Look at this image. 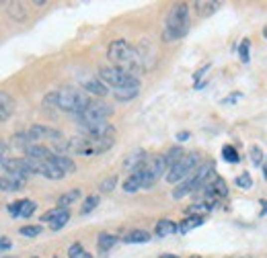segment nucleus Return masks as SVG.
Wrapping results in <instances>:
<instances>
[{
  "label": "nucleus",
  "instance_id": "13",
  "mask_svg": "<svg viewBox=\"0 0 267 258\" xmlns=\"http://www.w3.org/2000/svg\"><path fill=\"white\" fill-rule=\"evenodd\" d=\"M14 109H16L14 98H12L8 92L0 90V123L8 121V119L14 115Z\"/></svg>",
  "mask_w": 267,
  "mask_h": 258
},
{
  "label": "nucleus",
  "instance_id": "41",
  "mask_svg": "<svg viewBox=\"0 0 267 258\" xmlns=\"http://www.w3.org/2000/svg\"><path fill=\"white\" fill-rule=\"evenodd\" d=\"M189 137H191L189 131H179V133H177V140H179V142H187Z\"/></svg>",
  "mask_w": 267,
  "mask_h": 258
},
{
  "label": "nucleus",
  "instance_id": "48",
  "mask_svg": "<svg viewBox=\"0 0 267 258\" xmlns=\"http://www.w3.org/2000/svg\"><path fill=\"white\" fill-rule=\"evenodd\" d=\"M31 258H39V256H31Z\"/></svg>",
  "mask_w": 267,
  "mask_h": 258
},
{
  "label": "nucleus",
  "instance_id": "18",
  "mask_svg": "<svg viewBox=\"0 0 267 258\" xmlns=\"http://www.w3.org/2000/svg\"><path fill=\"white\" fill-rule=\"evenodd\" d=\"M138 94H140V84H132V86H124V88H115L113 90V96L118 98L120 102L134 100Z\"/></svg>",
  "mask_w": 267,
  "mask_h": 258
},
{
  "label": "nucleus",
  "instance_id": "38",
  "mask_svg": "<svg viewBox=\"0 0 267 258\" xmlns=\"http://www.w3.org/2000/svg\"><path fill=\"white\" fill-rule=\"evenodd\" d=\"M62 211H64V207H58V205H56L54 209H49L47 213H43V215H41V221H47V223H49V221H54V219H56Z\"/></svg>",
  "mask_w": 267,
  "mask_h": 258
},
{
  "label": "nucleus",
  "instance_id": "10",
  "mask_svg": "<svg viewBox=\"0 0 267 258\" xmlns=\"http://www.w3.org/2000/svg\"><path fill=\"white\" fill-rule=\"evenodd\" d=\"M80 129L85 131V135L89 137H113L115 135V127L107 121H97V123H87L80 125Z\"/></svg>",
  "mask_w": 267,
  "mask_h": 258
},
{
  "label": "nucleus",
  "instance_id": "1",
  "mask_svg": "<svg viewBox=\"0 0 267 258\" xmlns=\"http://www.w3.org/2000/svg\"><path fill=\"white\" fill-rule=\"evenodd\" d=\"M107 58L115 68H122V70L130 72L136 76L138 72L146 70L142 64V56L136 47H132L126 39H115L111 41L109 49H107Z\"/></svg>",
  "mask_w": 267,
  "mask_h": 258
},
{
  "label": "nucleus",
  "instance_id": "11",
  "mask_svg": "<svg viewBox=\"0 0 267 258\" xmlns=\"http://www.w3.org/2000/svg\"><path fill=\"white\" fill-rule=\"evenodd\" d=\"M35 209H37V205H35V201H31V199H23V201H14V203H10L8 205V211H10V215L12 217H31L33 213H35Z\"/></svg>",
  "mask_w": 267,
  "mask_h": 258
},
{
  "label": "nucleus",
  "instance_id": "15",
  "mask_svg": "<svg viewBox=\"0 0 267 258\" xmlns=\"http://www.w3.org/2000/svg\"><path fill=\"white\" fill-rule=\"evenodd\" d=\"M140 188H144V180H142V168L130 172V176L124 180V191L126 193H136L140 191Z\"/></svg>",
  "mask_w": 267,
  "mask_h": 258
},
{
  "label": "nucleus",
  "instance_id": "24",
  "mask_svg": "<svg viewBox=\"0 0 267 258\" xmlns=\"http://www.w3.org/2000/svg\"><path fill=\"white\" fill-rule=\"evenodd\" d=\"M124 242L126 244H146V242H150V234L146 230H132L130 234L124 236Z\"/></svg>",
  "mask_w": 267,
  "mask_h": 258
},
{
  "label": "nucleus",
  "instance_id": "26",
  "mask_svg": "<svg viewBox=\"0 0 267 258\" xmlns=\"http://www.w3.org/2000/svg\"><path fill=\"white\" fill-rule=\"evenodd\" d=\"M80 188H70V191H66L60 199H58V207H64V209H68V205H72V203H76L78 199H80Z\"/></svg>",
  "mask_w": 267,
  "mask_h": 258
},
{
  "label": "nucleus",
  "instance_id": "21",
  "mask_svg": "<svg viewBox=\"0 0 267 258\" xmlns=\"http://www.w3.org/2000/svg\"><path fill=\"white\" fill-rule=\"evenodd\" d=\"M177 232V223L173 219H158L156 221V226H154V236L156 238H166V236H171Z\"/></svg>",
  "mask_w": 267,
  "mask_h": 258
},
{
  "label": "nucleus",
  "instance_id": "44",
  "mask_svg": "<svg viewBox=\"0 0 267 258\" xmlns=\"http://www.w3.org/2000/svg\"><path fill=\"white\" fill-rule=\"evenodd\" d=\"M158 258H179V256L177 254H160Z\"/></svg>",
  "mask_w": 267,
  "mask_h": 258
},
{
  "label": "nucleus",
  "instance_id": "3",
  "mask_svg": "<svg viewBox=\"0 0 267 258\" xmlns=\"http://www.w3.org/2000/svg\"><path fill=\"white\" fill-rule=\"evenodd\" d=\"M115 144L113 137H89V135H76L72 140H68V150L80 154V156H99V154H103L107 150H111Z\"/></svg>",
  "mask_w": 267,
  "mask_h": 258
},
{
  "label": "nucleus",
  "instance_id": "35",
  "mask_svg": "<svg viewBox=\"0 0 267 258\" xmlns=\"http://www.w3.org/2000/svg\"><path fill=\"white\" fill-rule=\"evenodd\" d=\"M235 182H237V186L245 188V191H249V188L253 186V178H251V174H249V172H243V174H239Z\"/></svg>",
  "mask_w": 267,
  "mask_h": 258
},
{
  "label": "nucleus",
  "instance_id": "43",
  "mask_svg": "<svg viewBox=\"0 0 267 258\" xmlns=\"http://www.w3.org/2000/svg\"><path fill=\"white\" fill-rule=\"evenodd\" d=\"M6 152V144L2 142V140H0V156H2V154Z\"/></svg>",
  "mask_w": 267,
  "mask_h": 258
},
{
  "label": "nucleus",
  "instance_id": "27",
  "mask_svg": "<svg viewBox=\"0 0 267 258\" xmlns=\"http://www.w3.org/2000/svg\"><path fill=\"white\" fill-rule=\"evenodd\" d=\"M33 144H35V140H33V137L29 135V131L27 133H16L14 137H12V146L16 148V150H27L29 146H33Z\"/></svg>",
  "mask_w": 267,
  "mask_h": 258
},
{
  "label": "nucleus",
  "instance_id": "17",
  "mask_svg": "<svg viewBox=\"0 0 267 258\" xmlns=\"http://www.w3.org/2000/svg\"><path fill=\"white\" fill-rule=\"evenodd\" d=\"M25 156L35 158V160H49V158L54 156V152L49 150V148H45L43 144H33V146H29L25 150Z\"/></svg>",
  "mask_w": 267,
  "mask_h": 258
},
{
  "label": "nucleus",
  "instance_id": "42",
  "mask_svg": "<svg viewBox=\"0 0 267 258\" xmlns=\"http://www.w3.org/2000/svg\"><path fill=\"white\" fill-rule=\"evenodd\" d=\"M243 94L241 92H235V94H232V96H228V98H224L222 102H224V105H228V102H232V100H237V98H241Z\"/></svg>",
  "mask_w": 267,
  "mask_h": 258
},
{
  "label": "nucleus",
  "instance_id": "9",
  "mask_svg": "<svg viewBox=\"0 0 267 258\" xmlns=\"http://www.w3.org/2000/svg\"><path fill=\"white\" fill-rule=\"evenodd\" d=\"M29 135L35 140V144L41 142V140H47V142H52V146H54V144H58V142L64 140V135L60 131H56L52 127H45V125H33L29 129Z\"/></svg>",
  "mask_w": 267,
  "mask_h": 258
},
{
  "label": "nucleus",
  "instance_id": "33",
  "mask_svg": "<svg viewBox=\"0 0 267 258\" xmlns=\"http://www.w3.org/2000/svg\"><path fill=\"white\" fill-rule=\"evenodd\" d=\"M239 56H241L243 64H247L249 60H251V41H249V39H243V43L239 47Z\"/></svg>",
  "mask_w": 267,
  "mask_h": 258
},
{
  "label": "nucleus",
  "instance_id": "12",
  "mask_svg": "<svg viewBox=\"0 0 267 258\" xmlns=\"http://www.w3.org/2000/svg\"><path fill=\"white\" fill-rule=\"evenodd\" d=\"M82 84V90H85L87 94H95V96H107L109 94V86H105L99 78L95 76H87L80 80Z\"/></svg>",
  "mask_w": 267,
  "mask_h": 258
},
{
  "label": "nucleus",
  "instance_id": "25",
  "mask_svg": "<svg viewBox=\"0 0 267 258\" xmlns=\"http://www.w3.org/2000/svg\"><path fill=\"white\" fill-rule=\"evenodd\" d=\"M115 244H118V238H115L113 234H107V232H103V234H99V238H97V248H99V252H109Z\"/></svg>",
  "mask_w": 267,
  "mask_h": 258
},
{
  "label": "nucleus",
  "instance_id": "4",
  "mask_svg": "<svg viewBox=\"0 0 267 258\" xmlns=\"http://www.w3.org/2000/svg\"><path fill=\"white\" fill-rule=\"evenodd\" d=\"M54 92H56V107L66 111V113L80 115L91 105V96L85 90L72 88V86H64V88L54 90Z\"/></svg>",
  "mask_w": 267,
  "mask_h": 258
},
{
  "label": "nucleus",
  "instance_id": "5",
  "mask_svg": "<svg viewBox=\"0 0 267 258\" xmlns=\"http://www.w3.org/2000/svg\"><path fill=\"white\" fill-rule=\"evenodd\" d=\"M197 164H199V154H197V152L185 154V156H183L175 166H171L169 170H166V174H164L166 182H169V184H175V182L185 180L187 176L193 174V170L197 168Z\"/></svg>",
  "mask_w": 267,
  "mask_h": 258
},
{
  "label": "nucleus",
  "instance_id": "29",
  "mask_svg": "<svg viewBox=\"0 0 267 258\" xmlns=\"http://www.w3.org/2000/svg\"><path fill=\"white\" fill-rule=\"evenodd\" d=\"M99 201H101V197H99V195H89V197L85 199V203H82L80 213H82V215H87V213L95 211V209H97V205H99Z\"/></svg>",
  "mask_w": 267,
  "mask_h": 258
},
{
  "label": "nucleus",
  "instance_id": "19",
  "mask_svg": "<svg viewBox=\"0 0 267 258\" xmlns=\"http://www.w3.org/2000/svg\"><path fill=\"white\" fill-rule=\"evenodd\" d=\"M222 6V2H214V0H197V2H193V8H195V12L199 14V16H210V14H214L216 10H218Z\"/></svg>",
  "mask_w": 267,
  "mask_h": 258
},
{
  "label": "nucleus",
  "instance_id": "46",
  "mask_svg": "<svg viewBox=\"0 0 267 258\" xmlns=\"http://www.w3.org/2000/svg\"><path fill=\"white\" fill-rule=\"evenodd\" d=\"M263 37H265V39H267V25H265V27H263Z\"/></svg>",
  "mask_w": 267,
  "mask_h": 258
},
{
  "label": "nucleus",
  "instance_id": "8",
  "mask_svg": "<svg viewBox=\"0 0 267 258\" xmlns=\"http://www.w3.org/2000/svg\"><path fill=\"white\" fill-rule=\"evenodd\" d=\"M166 172V162L164 156H154L148 158L146 164L142 166V180H144V188H150L162 174Z\"/></svg>",
  "mask_w": 267,
  "mask_h": 258
},
{
  "label": "nucleus",
  "instance_id": "32",
  "mask_svg": "<svg viewBox=\"0 0 267 258\" xmlns=\"http://www.w3.org/2000/svg\"><path fill=\"white\" fill-rule=\"evenodd\" d=\"M68 258H93L85 248H82V244L74 242L70 248H68Z\"/></svg>",
  "mask_w": 267,
  "mask_h": 258
},
{
  "label": "nucleus",
  "instance_id": "49",
  "mask_svg": "<svg viewBox=\"0 0 267 258\" xmlns=\"http://www.w3.org/2000/svg\"><path fill=\"white\" fill-rule=\"evenodd\" d=\"M54 258H58V256H54Z\"/></svg>",
  "mask_w": 267,
  "mask_h": 258
},
{
  "label": "nucleus",
  "instance_id": "40",
  "mask_svg": "<svg viewBox=\"0 0 267 258\" xmlns=\"http://www.w3.org/2000/svg\"><path fill=\"white\" fill-rule=\"evenodd\" d=\"M6 248H10V240L4 238V236H0V250H6Z\"/></svg>",
  "mask_w": 267,
  "mask_h": 258
},
{
  "label": "nucleus",
  "instance_id": "30",
  "mask_svg": "<svg viewBox=\"0 0 267 258\" xmlns=\"http://www.w3.org/2000/svg\"><path fill=\"white\" fill-rule=\"evenodd\" d=\"M68 221H70V211H68V209H64V211H62V213H60L54 221H49V228H52L54 232H58V230H62Z\"/></svg>",
  "mask_w": 267,
  "mask_h": 258
},
{
  "label": "nucleus",
  "instance_id": "31",
  "mask_svg": "<svg viewBox=\"0 0 267 258\" xmlns=\"http://www.w3.org/2000/svg\"><path fill=\"white\" fill-rule=\"evenodd\" d=\"M222 158H224L226 162H230V164H237V162L241 160L237 148H235V146H230V144H226V146L222 148Z\"/></svg>",
  "mask_w": 267,
  "mask_h": 258
},
{
  "label": "nucleus",
  "instance_id": "34",
  "mask_svg": "<svg viewBox=\"0 0 267 258\" xmlns=\"http://www.w3.org/2000/svg\"><path fill=\"white\" fill-rule=\"evenodd\" d=\"M115 184H118V176H107L105 180H101V184H99V191L101 193H111L113 188H115Z\"/></svg>",
  "mask_w": 267,
  "mask_h": 258
},
{
  "label": "nucleus",
  "instance_id": "28",
  "mask_svg": "<svg viewBox=\"0 0 267 258\" xmlns=\"http://www.w3.org/2000/svg\"><path fill=\"white\" fill-rule=\"evenodd\" d=\"M164 156V162H166V170H169L171 166H175L183 156H185V152H183V148H171L166 154H162Z\"/></svg>",
  "mask_w": 267,
  "mask_h": 258
},
{
  "label": "nucleus",
  "instance_id": "36",
  "mask_svg": "<svg viewBox=\"0 0 267 258\" xmlns=\"http://www.w3.org/2000/svg\"><path fill=\"white\" fill-rule=\"evenodd\" d=\"M19 234L25 236V238H35V236L41 234V226H23L19 230Z\"/></svg>",
  "mask_w": 267,
  "mask_h": 258
},
{
  "label": "nucleus",
  "instance_id": "16",
  "mask_svg": "<svg viewBox=\"0 0 267 258\" xmlns=\"http://www.w3.org/2000/svg\"><path fill=\"white\" fill-rule=\"evenodd\" d=\"M54 162V166L58 168V170H62L64 174H74L76 172V164H74V160L72 158H68V156H62V154H54L52 158H49Z\"/></svg>",
  "mask_w": 267,
  "mask_h": 258
},
{
  "label": "nucleus",
  "instance_id": "20",
  "mask_svg": "<svg viewBox=\"0 0 267 258\" xmlns=\"http://www.w3.org/2000/svg\"><path fill=\"white\" fill-rule=\"evenodd\" d=\"M4 10L16 23H23L27 19V10H25V6L21 2H4Z\"/></svg>",
  "mask_w": 267,
  "mask_h": 258
},
{
  "label": "nucleus",
  "instance_id": "39",
  "mask_svg": "<svg viewBox=\"0 0 267 258\" xmlns=\"http://www.w3.org/2000/svg\"><path fill=\"white\" fill-rule=\"evenodd\" d=\"M208 70H210V64H206L204 68H199V70L195 72V76H193V78H195V80H199V78H202V76H204V74H206Z\"/></svg>",
  "mask_w": 267,
  "mask_h": 258
},
{
  "label": "nucleus",
  "instance_id": "22",
  "mask_svg": "<svg viewBox=\"0 0 267 258\" xmlns=\"http://www.w3.org/2000/svg\"><path fill=\"white\" fill-rule=\"evenodd\" d=\"M199 226H204V215H189L187 219H183L181 223H177V232L181 234H187Z\"/></svg>",
  "mask_w": 267,
  "mask_h": 258
},
{
  "label": "nucleus",
  "instance_id": "37",
  "mask_svg": "<svg viewBox=\"0 0 267 258\" xmlns=\"http://www.w3.org/2000/svg\"><path fill=\"white\" fill-rule=\"evenodd\" d=\"M249 154H251V162L255 166H263V152L259 150V146H251Z\"/></svg>",
  "mask_w": 267,
  "mask_h": 258
},
{
  "label": "nucleus",
  "instance_id": "23",
  "mask_svg": "<svg viewBox=\"0 0 267 258\" xmlns=\"http://www.w3.org/2000/svg\"><path fill=\"white\" fill-rule=\"evenodd\" d=\"M41 176H45V178H49V180H60V178H64L66 174L54 166L52 160H43V164H41Z\"/></svg>",
  "mask_w": 267,
  "mask_h": 258
},
{
  "label": "nucleus",
  "instance_id": "2",
  "mask_svg": "<svg viewBox=\"0 0 267 258\" xmlns=\"http://www.w3.org/2000/svg\"><path fill=\"white\" fill-rule=\"evenodd\" d=\"M187 31H189V6L185 2H179L169 10V14L164 19L162 41L164 43L179 41L187 35Z\"/></svg>",
  "mask_w": 267,
  "mask_h": 258
},
{
  "label": "nucleus",
  "instance_id": "47",
  "mask_svg": "<svg viewBox=\"0 0 267 258\" xmlns=\"http://www.w3.org/2000/svg\"><path fill=\"white\" fill-rule=\"evenodd\" d=\"M189 258H202V256H189Z\"/></svg>",
  "mask_w": 267,
  "mask_h": 258
},
{
  "label": "nucleus",
  "instance_id": "6",
  "mask_svg": "<svg viewBox=\"0 0 267 258\" xmlns=\"http://www.w3.org/2000/svg\"><path fill=\"white\" fill-rule=\"evenodd\" d=\"M99 80L105 86H113V88H124V86H132V84H140L138 76H134L122 68L115 66H103L99 68Z\"/></svg>",
  "mask_w": 267,
  "mask_h": 258
},
{
  "label": "nucleus",
  "instance_id": "14",
  "mask_svg": "<svg viewBox=\"0 0 267 258\" xmlns=\"http://www.w3.org/2000/svg\"><path fill=\"white\" fill-rule=\"evenodd\" d=\"M146 160H148V156H146V152H144V150H134V152L130 154V156L124 160V168L130 170V172H134V170L142 168V166L146 164Z\"/></svg>",
  "mask_w": 267,
  "mask_h": 258
},
{
  "label": "nucleus",
  "instance_id": "45",
  "mask_svg": "<svg viewBox=\"0 0 267 258\" xmlns=\"http://www.w3.org/2000/svg\"><path fill=\"white\" fill-rule=\"evenodd\" d=\"M261 205H263V211H261V213L265 215V213H267V201H261Z\"/></svg>",
  "mask_w": 267,
  "mask_h": 258
},
{
  "label": "nucleus",
  "instance_id": "7",
  "mask_svg": "<svg viewBox=\"0 0 267 258\" xmlns=\"http://www.w3.org/2000/svg\"><path fill=\"white\" fill-rule=\"evenodd\" d=\"M113 107L107 105L103 100H91V105L82 111L80 115H76L78 125H87V123H97V121H107V117L113 115Z\"/></svg>",
  "mask_w": 267,
  "mask_h": 258
}]
</instances>
